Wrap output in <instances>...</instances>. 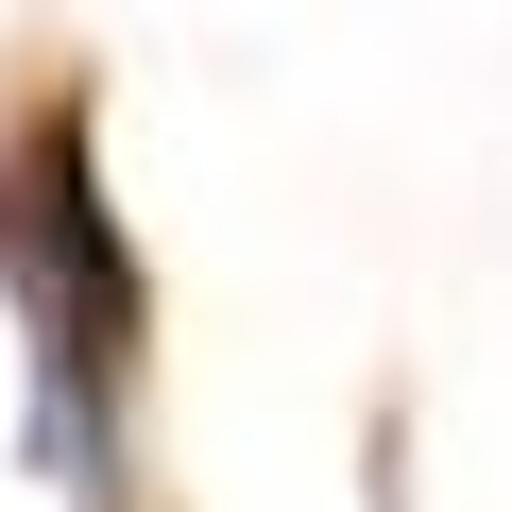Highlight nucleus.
<instances>
[{"label":"nucleus","instance_id":"1","mask_svg":"<svg viewBox=\"0 0 512 512\" xmlns=\"http://www.w3.org/2000/svg\"><path fill=\"white\" fill-rule=\"evenodd\" d=\"M0 308H18V444L69 512H137V342L154 274L103 205L86 86H35L0 120Z\"/></svg>","mask_w":512,"mask_h":512}]
</instances>
